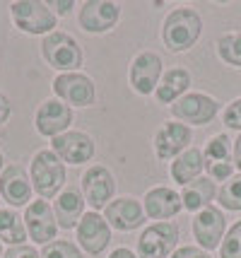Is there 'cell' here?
<instances>
[{
    "label": "cell",
    "mask_w": 241,
    "mask_h": 258,
    "mask_svg": "<svg viewBox=\"0 0 241 258\" xmlns=\"http://www.w3.org/2000/svg\"><path fill=\"white\" fill-rule=\"evenodd\" d=\"M164 60L157 51L145 48L130 58L128 66V85L138 97H154V90L164 75Z\"/></svg>",
    "instance_id": "obj_8"
},
{
    "label": "cell",
    "mask_w": 241,
    "mask_h": 258,
    "mask_svg": "<svg viewBox=\"0 0 241 258\" xmlns=\"http://www.w3.org/2000/svg\"><path fill=\"white\" fill-rule=\"evenodd\" d=\"M53 97L68 104L70 109H87L97 101V85L87 73H60L51 82Z\"/></svg>",
    "instance_id": "obj_9"
},
{
    "label": "cell",
    "mask_w": 241,
    "mask_h": 258,
    "mask_svg": "<svg viewBox=\"0 0 241 258\" xmlns=\"http://www.w3.org/2000/svg\"><path fill=\"white\" fill-rule=\"evenodd\" d=\"M222 123L227 131H236L241 133V97L231 99L224 109H222Z\"/></svg>",
    "instance_id": "obj_30"
},
{
    "label": "cell",
    "mask_w": 241,
    "mask_h": 258,
    "mask_svg": "<svg viewBox=\"0 0 241 258\" xmlns=\"http://www.w3.org/2000/svg\"><path fill=\"white\" fill-rule=\"evenodd\" d=\"M102 215L106 217L109 227L114 232H121V234L135 232L140 227H145V222H147L142 201L133 198V196H116L114 201L104 208Z\"/></svg>",
    "instance_id": "obj_18"
},
{
    "label": "cell",
    "mask_w": 241,
    "mask_h": 258,
    "mask_svg": "<svg viewBox=\"0 0 241 258\" xmlns=\"http://www.w3.org/2000/svg\"><path fill=\"white\" fill-rule=\"evenodd\" d=\"M191 232H193L195 246L205 248V251H215V248H219L222 239L227 234V215L222 208L210 205V208L193 215Z\"/></svg>",
    "instance_id": "obj_17"
},
{
    "label": "cell",
    "mask_w": 241,
    "mask_h": 258,
    "mask_svg": "<svg viewBox=\"0 0 241 258\" xmlns=\"http://www.w3.org/2000/svg\"><path fill=\"white\" fill-rule=\"evenodd\" d=\"M51 205H53V213H56L58 227L65 229V232H75V227L82 220V215L87 213V203H85L82 191L77 186H65L51 201Z\"/></svg>",
    "instance_id": "obj_20"
},
{
    "label": "cell",
    "mask_w": 241,
    "mask_h": 258,
    "mask_svg": "<svg viewBox=\"0 0 241 258\" xmlns=\"http://www.w3.org/2000/svg\"><path fill=\"white\" fill-rule=\"evenodd\" d=\"M41 258H85L80 246L70 239H56L46 246H41Z\"/></svg>",
    "instance_id": "obj_28"
},
{
    "label": "cell",
    "mask_w": 241,
    "mask_h": 258,
    "mask_svg": "<svg viewBox=\"0 0 241 258\" xmlns=\"http://www.w3.org/2000/svg\"><path fill=\"white\" fill-rule=\"evenodd\" d=\"M193 143V128L179 121H164L152 135V152L157 162H172Z\"/></svg>",
    "instance_id": "obj_15"
},
{
    "label": "cell",
    "mask_w": 241,
    "mask_h": 258,
    "mask_svg": "<svg viewBox=\"0 0 241 258\" xmlns=\"http://www.w3.org/2000/svg\"><path fill=\"white\" fill-rule=\"evenodd\" d=\"M0 201L15 210H24L34 201V186L29 179V169L15 164V162L5 167V171L0 174Z\"/></svg>",
    "instance_id": "obj_16"
},
{
    "label": "cell",
    "mask_w": 241,
    "mask_h": 258,
    "mask_svg": "<svg viewBox=\"0 0 241 258\" xmlns=\"http://www.w3.org/2000/svg\"><path fill=\"white\" fill-rule=\"evenodd\" d=\"M32 123H34L36 135H41V138H46V140H53V138L68 133L70 128H72V123H75V111L70 109L68 104H63L60 99H56V97L51 94L48 99H44L36 106Z\"/></svg>",
    "instance_id": "obj_12"
},
{
    "label": "cell",
    "mask_w": 241,
    "mask_h": 258,
    "mask_svg": "<svg viewBox=\"0 0 241 258\" xmlns=\"http://www.w3.org/2000/svg\"><path fill=\"white\" fill-rule=\"evenodd\" d=\"M217 208H222L224 213H241V171L219 186Z\"/></svg>",
    "instance_id": "obj_26"
},
{
    "label": "cell",
    "mask_w": 241,
    "mask_h": 258,
    "mask_svg": "<svg viewBox=\"0 0 241 258\" xmlns=\"http://www.w3.org/2000/svg\"><path fill=\"white\" fill-rule=\"evenodd\" d=\"M0 241L3 246H22L29 244V234L24 227V217L20 210L3 205L0 208Z\"/></svg>",
    "instance_id": "obj_24"
},
{
    "label": "cell",
    "mask_w": 241,
    "mask_h": 258,
    "mask_svg": "<svg viewBox=\"0 0 241 258\" xmlns=\"http://www.w3.org/2000/svg\"><path fill=\"white\" fill-rule=\"evenodd\" d=\"M22 217H24L27 234H29V244L46 246V244H51V241L58 239L60 227H58V220H56V213H53L51 201L34 198V201L22 210Z\"/></svg>",
    "instance_id": "obj_11"
},
{
    "label": "cell",
    "mask_w": 241,
    "mask_h": 258,
    "mask_svg": "<svg viewBox=\"0 0 241 258\" xmlns=\"http://www.w3.org/2000/svg\"><path fill=\"white\" fill-rule=\"evenodd\" d=\"M191 85H193L191 70H186L181 66L167 68L159 85H157V90H154V101L159 106H172L174 101H179L184 94L191 92Z\"/></svg>",
    "instance_id": "obj_21"
},
{
    "label": "cell",
    "mask_w": 241,
    "mask_h": 258,
    "mask_svg": "<svg viewBox=\"0 0 241 258\" xmlns=\"http://www.w3.org/2000/svg\"><path fill=\"white\" fill-rule=\"evenodd\" d=\"M111 234L114 229L109 227L106 217L102 213L87 210L75 227V244L80 246L85 256L99 258L111 248Z\"/></svg>",
    "instance_id": "obj_10"
},
{
    "label": "cell",
    "mask_w": 241,
    "mask_h": 258,
    "mask_svg": "<svg viewBox=\"0 0 241 258\" xmlns=\"http://www.w3.org/2000/svg\"><path fill=\"white\" fill-rule=\"evenodd\" d=\"M3 253H5V246H3V241H0V258H3Z\"/></svg>",
    "instance_id": "obj_38"
},
{
    "label": "cell",
    "mask_w": 241,
    "mask_h": 258,
    "mask_svg": "<svg viewBox=\"0 0 241 258\" xmlns=\"http://www.w3.org/2000/svg\"><path fill=\"white\" fill-rule=\"evenodd\" d=\"M106 258H138V253H135V248L130 246H114Z\"/></svg>",
    "instance_id": "obj_35"
},
{
    "label": "cell",
    "mask_w": 241,
    "mask_h": 258,
    "mask_svg": "<svg viewBox=\"0 0 241 258\" xmlns=\"http://www.w3.org/2000/svg\"><path fill=\"white\" fill-rule=\"evenodd\" d=\"M215 51H217V58L224 66L241 70V32L219 34L217 41H215Z\"/></svg>",
    "instance_id": "obj_25"
},
{
    "label": "cell",
    "mask_w": 241,
    "mask_h": 258,
    "mask_svg": "<svg viewBox=\"0 0 241 258\" xmlns=\"http://www.w3.org/2000/svg\"><path fill=\"white\" fill-rule=\"evenodd\" d=\"M41 58L51 70H56V75L60 73H80L85 66V51H82L80 41L72 34L56 29L48 36L41 39Z\"/></svg>",
    "instance_id": "obj_3"
},
{
    "label": "cell",
    "mask_w": 241,
    "mask_h": 258,
    "mask_svg": "<svg viewBox=\"0 0 241 258\" xmlns=\"http://www.w3.org/2000/svg\"><path fill=\"white\" fill-rule=\"evenodd\" d=\"M140 201H142L147 220H154V222H172L174 217H179L184 213L181 193L176 191L174 186H167V183L149 186L147 191L142 193Z\"/></svg>",
    "instance_id": "obj_19"
},
{
    "label": "cell",
    "mask_w": 241,
    "mask_h": 258,
    "mask_svg": "<svg viewBox=\"0 0 241 258\" xmlns=\"http://www.w3.org/2000/svg\"><path fill=\"white\" fill-rule=\"evenodd\" d=\"M80 191L87 203V210L104 213V208L114 201L118 191L114 171L104 164H90L80 176Z\"/></svg>",
    "instance_id": "obj_7"
},
{
    "label": "cell",
    "mask_w": 241,
    "mask_h": 258,
    "mask_svg": "<svg viewBox=\"0 0 241 258\" xmlns=\"http://www.w3.org/2000/svg\"><path fill=\"white\" fill-rule=\"evenodd\" d=\"M231 140L227 133H215L203 147V157L205 164H215V162H231Z\"/></svg>",
    "instance_id": "obj_27"
},
{
    "label": "cell",
    "mask_w": 241,
    "mask_h": 258,
    "mask_svg": "<svg viewBox=\"0 0 241 258\" xmlns=\"http://www.w3.org/2000/svg\"><path fill=\"white\" fill-rule=\"evenodd\" d=\"M231 162H234V169L241 171V133L234 138V145H231Z\"/></svg>",
    "instance_id": "obj_36"
},
{
    "label": "cell",
    "mask_w": 241,
    "mask_h": 258,
    "mask_svg": "<svg viewBox=\"0 0 241 258\" xmlns=\"http://www.w3.org/2000/svg\"><path fill=\"white\" fill-rule=\"evenodd\" d=\"M121 22V5L111 0H85L77 10V27L90 36L114 32Z\"/></svg>",
    "instance_id": "obj_13"
},
{
    "label": "cell",
    "mask_w": 241,
    "mask_h": 258,
    "mask_svg": "<svg viewBox=\"0 0 241 258\" xmlns=\"http://www.w3.org/2000/svg\"><path fill=\"white\" fill-rule=\"evenodd\" d=\"M10 116H12V101H10V97H8L5 92H0V128H3V125H8Z\"/></svg>",
    "instance_id": "obj_34"
},
{
    "label": "cell",
    "mask_w": 241,
    "mask_h": 258,
    "mask_svg": "<svg viewBox=\"0 0 241 258\" xmlns=\"http://www.w3.org/2000/svg\"><path fill=\"white\" fill-rule=\"evenodd\" d=\"M48 8H51V10H53V15L60 20V17H68V15H72V10L77 8V3H75V0H48Z\"/></svg>",
    "instance_id": "obj_33"
},
{
    "label": "cell",
    "mask_w": 241,
    "mask_h": 258,
    "mask_svg": "<svg viewBox=\"0 0 241 258\" xmlns=\"http://www.w3.org/2000/svg\"><path fill=\"white\" fill-rule=\"evenodd\" d=\"M219 258H241V220L227 227V234L217 248Z\"/></svg>",
    "instance_id": "obj_29"
},
{
    "label": "cell",
    "mask_w": 241,
    "mask_h": 258,
    "mask_svg": "<svg viewBox=\"0 0 241 258\" xmlns=\"http://www.w3.org/2000/svg\"><path fill=\"white\" fill-rule=\"evenodd\" d=\"M3 258H41V248L34 244H22V246H5Z\"/></svg>",
    "instance_id": "obj_31"
},
{
    "label": "cell",
    "mask_w": 241,
    "mask_h": 258,
    "mask_svg": "<svg viewBox=\"0 0 241 258\" xmlns=\"http://www.w3.org/2000/svg\"><path fill=\"white\" fill-rule=\"evenodd\" d=\"M181 227L179 222H149L135 239L138 258H172V253L181 246Z\"/></svg>",
    "instance_id": "obj_5"
},
{
    "label": "cell",
    "mask_w": 241,
    "mask_h": 258,
    "mask_svg": "<svg viewBox=\"0 0 241 258\" xmlns=\"http://www.w3.org/2000/svg\"><path fill=\"white\" fill-rule=\"evenodd\" d=\"M169 111H172V118L179 123H186L188 128H203L219 116L222 104L207 92H188L179 101H174Z\"/></svg>",
    "instance_id": "obj_6"
},
{
    "label": "cell",
    "mask_w": 241,
    "mask_h": 258,
    "mask_svg": "<svg viewBox=\"0 0 241 258\" xmlns=\"http://www.w3.org/2000/svg\"><path fill=\"white\" fill-rule=\"evenodd\" d=\"M5 167H8V159H5V152L0 150V174L5 171Z\"/></svg>",
    "instance_id": "obj_37"
},
{
    "label": "cell",
    "mask_w": 241,
    "mask_h": 258,
    "mask_svg": "<svg viewBox=\"0 0 241 258\" xmlns=\"http://www.w3.org/2000/svg\"><path fill=\"white\" fill-rule=\"evenodd\" d=\"M205 174V157H203V147L191 145L186 152H181L176 159L169 162V179L176 186H188L191 181Z\"/></svg>",
    "instance_id": "obj_22"
},
{
    "label": "cell",
    "mask_w": 241,
    "mask_h": 258,
    "mask_svg": "<svg viewBox=\"0 0 241 258\" xmlns=\"http://www.w3.org/2000/svg\"><path fill=\"white\" fill-rule=\"evenodd\" d=\"M162 44L169 53H188L203 36V17L195 8H174L162 20Z\"/></svg>",
    "instance_id": "obj_1"
},
{
    "label": "cell",
    "mask_w": 241,
    "mask_h": 258,
    "mask_svg": "<svg viewBox=\"0 0 241 258\" xmlns=\"http://www.w3.org/2000/svg\"><path fill=\"white\" fill-rule=\"evenodd\" d=\"M10 22L17 32L27 34V36H48L56 32L58 17L53 10L48 8L46 0H15L10 3Z\"/></svg>",
    "instance_id": "obj_4"
},
{
    "label": "cell",
    "mask_w": 241,
    "mask_h": 258,
    "mask_svg": "<svg viewBox=\"0 0 241 258\" xmlns=\"http://www.w3.org/2000/svg\"><path fill=\"white\" fill-rule=\"evenodd\" d=\"M29 179H32L36 198L53 201L68 186V167L53 155L51 147H44V150H36L29 162Z\"/></svg>",
    "instance_id": "obj_2"
},
{
    "label": "cell",
    "mask_w": 241,
    "mask_h": 258,
    "mask_svg": "<svg viewBox=\"0 0 241 258\" xmlns=\"http://www.w3.org/2000/svg\"><path fill=\"white\" fill-rule=\"evenodd\" d=\"M51 150L65 167H82V164L92 162L97 155V140L87 131L70 128L68 133L51 140Z\"/></svg>",
    "instance_id": "obj_14"
},
{
    "label": "cell",
    "mask_w": 241,
    "mask_h": 258,
    "mask_svg": "<svg viewBox=\"0 0 241 258\" xmlns=\"http://www.w3.org/2000/svg\"><path fill=\"white\" fill-rule=\"evenodd\" d=\"M217 191H219L217 183L203 174V176H198L195 181H191L188 186H184L179 193H181L184 210L195 215V213H200V210H205V208L217 203Z\"/></svg>",
    "instance_id": "obj_23"
},
{
    "label": "cell",
    "mask_w": 241,
    "mask_h": 258,
    "mask_svg": "<svg viewBox=\"0 0 241 258\" xmlns=\"http://www.w3.org/2000/svg\"><path fill=\"white\" fill-rule=\"evenodd\" d=\"M172 258H215V256L210 251H205V248L195 246V244H186V246L176 248L172 253Z\"/></svg>",
    "instance_id": "obj_32"
}]
</instances>
